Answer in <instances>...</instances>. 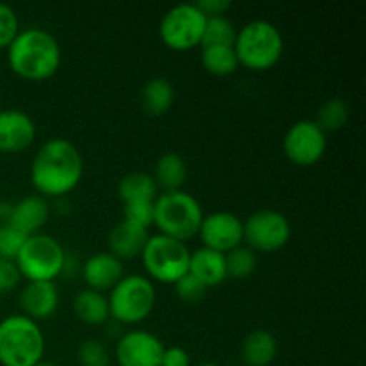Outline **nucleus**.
Wrapping results in <instances>:
<instances>
[{
    "instance_id": "27",
    "label": "nucleus",
    "mask_w": 366,
    "mask_h": 366,
    "mask_svg": "<svg viewBox=\"0 0 366 366\" xmlns=\"http://www.w3.org/2000/svg\"><path fill=\"white\" fill-rule=\"evenodd\" d=\"M236 34H238V29H236L234 24L229 20L227 14H220V16H207L200 46L234 45Z\"/></svg>"
},
{
    "instance_id": "17",
    "label": "nucleus",
    "mask_w": 366,
    "mask_h": 366,
    "mask_svg": "<svg viewBox=\"0 0 366 366\" xmlns=\"http://www.w3.org/2000/svg\"><path fill=\"white\" fill-rule=\"evenodd\" d=\"M50 218V204L41 195H29L11 206V227L24 236L38 234Z\"/></svg>"
},
{
    "instance_id": "2",
    "label": "nucleus",
    "mask_w": 366,
    "mask_h": 366,
    "mask_svg": "<svg viewBox=\"0 0 366 366\" xmlns=\"http://www.w3.org/2000/svg\"><path fill=\"white\" fill-rule=\"evenodd\" d=\"M6 50L11 71L25 81H46L61 66V45L46 29H20Z\"/></svg>"
},
{
    "instance_id": "16",
    "label": "nucleus",
    "mask_w": 366,
    "mask_h": 366,
    "mask_svg": "<svg viewBox=\"0 0 366 366\" xmlns=\"http://www.w3.org/2000/svg\"><path fill=\"white\" fill-rule=\"evenodd\" d=\"M124 275V263L107 250L92 254L82 264V279L86 286L100 293L111 292Z\"/></svg>"
},
{
    "instance_id": "7",
    "label": "nucleus",
    "mask_w": 366,
    "mask_h": 366,
    "mask_svg": "<svg viewBox=\"0 0 366 366\" xmlns=\"http://www.w3.org/2000/svg\"><path fill=\"white\" fill-rule=\"evenodd\" d=\"M14 264L27 282H56L66 268V250L56 238L38 232L25 239Z\"/></svg>"
},
{
    "instance_id": "1",
    "label": "nucleus",
    "mask_w": 366,
    "mask_h": 366,
    "mask_svg": "<svg viewBox=\"0 0 366 366\" xmlns=\"http://www.w3.org/2000/svg\"><path fill=\"white\" fill-rule=\"evenodd\" d=\"M84 159L75 143L66 138L46 139L31 163V184L43 199L66 197L81 184Z\"/></svg>"
},
{
    "instance_id": "23",
    "label": "nucleus",
    "mask_w": 366,
    "mask_h": 366,
    "mask_svg": "<svg viewBox=\"0 0 366 366\" xmlns=\"http://www.w3.org/2000/svg\"><path fill=\"white\" fill-rule=\"evenodd\" d=\"M118 197L122 204H139V202H154L159 195L156 181L149 172H131L124 175L118 182Z\"/></svg>"
},
{
    "instance_id": "28",
    "label": "nucleus",
    "mask_w": 366,
    "mask_h": 366,
    "mask_svg": "<svg viewBox=\"0 0 366 366\" xmlns=\"http://www.w3.org/2000/svg\"><path fill=\"white\" fill-rule=\"evenodd\" d=\"M256 252L250 250L247 245H239L225 254V270H227V277L247 279L256 272Z\"/></svg>"
},
{
    "instance_id": "34",
    "label": "nucleus",
    "mask_w": 366,
    "mask_h": 366,
    "mask_svg": "<svg viewBox=\"0 0 366 366\" xmlns=\"http://www.w3.org/2000/svg\"><path fill=\"white\" fill-rule=\"evenodd\" d=\"M21 275L18 272L16 264L14 261H6V259H0V295L9 290H13L14 286L20 282Z\"/></svg>"
},
{
    "instance_id": "37",
    "label": "nucleus",
    "mask_w": 366,
    "mask_h": 366,
    "mask_svg": "<svg viewBox=\"0 0 366 366\" xmlns=\"http://www.w3.org/2000/svg\"><path fill=\"white\" fill-rule=\"evenodd\" d=\"M11 206H13V204L0 202V229H4V227H7V225H11L9 224Z\"/></svg>"
},
{
    "instance_id": "38",
    "label": "nucleus",
    "mask_w": 366,
    "mask_h": 366,
    "mask_svg": "<svg viewBox=\"0 0 366 366\" xmlns=\"http://www.w3.org/2000/svg\"><path fill=\"white\" fill-rule=\"evenodd\" d=\"M36 366H59V365H56V363H46V361H41V363L36 365Z\"/></svg>"
},
{
    "instance_id": "35",
    "label": "nucleus",
    "mask_w": 366,
    "mask_h": 366,
    "mask_svg": "<svg viewBox=\"0 0 366 366\" xmlns=\"http://www.w3.org/2000/svg\"><path fill=\"white\" fill-rule=\"evenodd\" d=\"M161 366H192V357L182 347H164Z\"/></svg>"
},
{
    "instance_id": "3",
    "label": "nucleus",
    "mask_w": 366,
    "mask_h": 366,
    "mask_svg": "<svg viewBox=\"0 0 366 366\" xmlns=\"http://www.w3.org/2000/svg\"><path fill=\"white\" fill-rule=\"evenodd\" d=\"M234 52L239 66L252 71H267L281 61L285 38L281 29L268 20L247 21L234 39Z\"/></svg>"
},
{
    "instance_id": "36",
    "label": "nucleus",
    "mask_w": 366,
    "mask_h": 366,
    "mask_svg": "<svg viewBox=\"0 0 366 366\" xmlns=\"http://www.w3.org/2000/svg\"><path fill=\"white\" fill-rule=\"evenodd\" d=\"M195 4L206 16H220L232 7L231 0H200Z\"/></svg>"
},
{
    "instance_id": "11",
    "label": "nucleus",
    "mask_w": 366,
    "mask_h": 366,
    "mask_svg": "<svg viewBox=\"0 0 366 366\" xmlns=\"http://www.w3.org/2000/svg\"><path fill=\"white\" fill-rule=\"evenodd\" d=\"M327 150V134L315 120H299L292 124L282 138V152L297 167H313Z\"/></svg>"
},
{
    "instance_id": "21",
    "label": "nucleus",
    "mask_w": 366,
    "mask_h": 366,
    "mask_svg": "<svg viewBox=\"0 0 366 366\" xmlns=\"http://www.w3.org/2000/svg\"><path fill=\"white\" fill-rule=\"evenodd\" d=\"M175 100V89L168 79L154 77L143 84L139 92V102L149 117H163L172 109Z\"/></svg>"
},
{
    "instance_id": "24",
    "label": "nucleus",
    "mask_w": 366,
    "mask_h": 366,
    "mask_svg": "<svg viewBox=\"0 0 366 366\" xmlns=\"http://www.w3.org/2000/svg\"><path fill=\"white\" fill-rule=\"evenodd\" d=\"M74 313L88 325H102L109 320V304L104 293L84 288L74 297Z\"/></svg>"
},
{
    "instance_id": "20",
    "label": "nucleus",
    "mask_w": 366,
    "mask_h": 366,
    "mask_svg": "<svg viewBox=\"0 0 366 366\" xmlns=\"http://www.w3.org/2000/svg\"><path fill=\"white\" fill-rule=\"evenodd\" d=\"M279 352L277 338L267 329H254L243 338L242 354L243 363L247 366H270Z\"/></svg>"
},
{
    "instance_id": "26",
    "label": "nucleus",
    "mask_w": 366,
    "mask_h": 366,
    "mask_svg": "<svg viewBox=\"0 0 366 366\" xmlns=\"http://www.w3.org/2000/svg\"><path fill=\"white\" fill-rule=\"evenodd\" d=\"M349 117V104L340 97H332V99H327L324 104H320L315 122L325 134H329V132H336L345 127Z\"/></svg>"
},
{
    "instance_id": "31",
    "label": "nucleus",
    "mask_w": 366,
    "mask_h": 366,
    "mask_svg": "<svg viewBox=\"0 0 366 366\" xmlns=\"http://www.w3.org/2000/svg\"><path fill=\"white\" fill-rule=\"evenodd\" d=\"M175 293H177L179 299L186 304H197L206 297L207 288L199 281V279L193 277L192 274H186L184 277L179 279L174 285Z\"/></svg>"
},
{
    "instance_id": "19",
    "label": "nucleus",
    "mask_w": 366,
    "mask_h": 366,
    "mask_svg": "<svg viewBox=\"0 0 366 366\" xmlns=\"http://www.w3.org/2000/svg\"><path fill=\"white\" fill-rule=\"evenodd\" d=\"M188 274L199 279L207 290L217 288V286H220L227 279L225 254L206 249V247H200L195 252L189 254Z\"/></svg>"
},
{
    "instance_id": "33",
    "label": "nucleus",
    "mask_w": 366,
    "mask_h": 366,
    "mask_svg": "<svg viewBox=\"0 0 366 366\" xmlns=\"http://www.w3.org/2000/svg\"><path fill=\"white\" fill-rule=\"evenodd\" d=\"M122 220L129 222L138 227L149 229L154 224V202H139V204H125L124 218Z\"/></svg>"
},
{
    "instance_id": "10",
    "label": "nucleus",
    "mask_w": 366,
    "mask_h": 366,
    "mask_svg": "<svg viewBox=\"0 0 366 366\" xmlns=\"http://www.w3.org/2000/svg\"><path fill=\"white\" fill-rule=\"evenodd\" d=\"M292 224L275 209H259L243 220V242L254 252H275L288 245Z\"/></svg>"
},
{
    "instance_id": "4",
    "label": "nucleus",
    "mask_w": 366,
    "mask_h": 366,
    "mask_svg": "<svg viewBox=\"0 0 366 366\" xmlns=\"http://www.w3.org/2000/svg\"><path fill=\"white\" fill-rule=\"evenodd\" d=\"M45 335L38 322L25 315H9L0 320V365L36 366L45 356Z\"/></svg>"
},
{
    "instance_id": "22",
    "label": "nucleus",
    "mask_w": 366,
    "mask_h": 366,
    "mask_svg": "<svg viewBox=\"0 0 366 366\" xmlns=\"http://www.w3.org/2000/svg\"><path fill=\"white\" fill-rule=\"evenodd\" d=\"M152 177L157 188L163 189V193L182 189L186 177H188V167H186L184 157L179 152H164L156 161Z\"/></svg>"
},
{
    "instance_id": "30",
    "label": "nucleus",
    "mask_w": 366,
    "mask_h": 366,
    "mask_svg": "<svg viewBox=\"0 0 366 366\" xmlns=\"http://www.w3.org/2000/svg\"><path fill=\"white\" fill-rule=\"evenodd\" d=\"M20 32L18 14L9 4L0 2V49H7Z\"/></svg>"
},
{
    "instance_id": "29",
    "label": "nucleus",
    "mask_w": 366,
    "mask_h": 366,
    "mask_svg": "<svg viewBox=\"0 0 366 366\" xmlns=\"http://www.w3.org/2000/svg\"><path fill=\"white\" fill-rule=\"evenodd\" d=\"M77 363L79 366H109V349L100 340H84L77 349Z\"/></svg>"
},
{
    "instance_id": "6",
    "label": "nucleus",
    "mask_w": 366,
    "mask_h": 366,
    "mask_svg": "<svg viewBox=\"0 0 366 366\" xmlns=\"http://www.w3.org/2000/svg\"><path fill=\"white\" fill-rule=\"evenodd\" d=\"M157 292L147 275H124L109 292V317L124 325H138L152 315Z\"/></svg>"
},
{
    "instance_id": "9",
    "label": "nucleus",
    "mask_w": 366,
    "mask_h": 366,
    "mask_svg": "<svg viewBox=\"0 0 366 366\" xmlns=\"http://www.w3.org/2000/svg\"><path fill=\"white\" fill-rule=\"evenodd\" d=\"M207 16L195 2H181L170 7L159 21V38L164 46L186 52L200 46Z\"/></svg>"
},
{
    "instance_id": "15",
    "label": "nucleus",
    "mask_w": 366,
    "mask_h": 366,
    "mask_svg": "<svg viewBox=\"0 0 366 366\" xmlns=\"http://www.w3.org/2000/svg\"><path fill=\"white\" fill-rule=\"evenodd\" d=\"M20 307L21 315L29 317L34 322L49 320L56 315L59 307V290L56 282H25L24 288L20 290Z\"/></svg>"
},
{
    "instance_id": "25",
    "label": "nucleus",
    "mask_w": 366,
    "mask_h": 366,
    "mask_svg": "<svg viewBox=\"0 0 366 366\" xmlns=\"http://www.w3.org/2000/svg\"><path fill=\"white\" fill-rule=\"evenodd\" d=\"M200 63L209 75L214 77H229L239 68L234 45H207L200 46Z\"/></svg>"
},
{
    "instance_id": "12",
    "label": "nucleus",
    "mask_w": 366,
    "mask_h": 366,
    "mask_svg": "<svg viewBox=\"0 0 366 366\" xmlns=\"http://www.w3.org/2000/svg\"><path fill=\"white\" fill-rule=\"evenodd\" d=\"M197 236L206 249L227 254L243 245V220L231 211H213L204 214Z\"/></svg>"
},
{
    "instance_id": "5",
    "label": "nucleus",
    "mask_w": 366,
    "mask_h": 366,
    "mask_svg": "<svg viewBox=\"0 0 366 366\" xmlns=\"http://www.w3.org/2000/svg\"><path fill=\"white\" fill-rule=\"evenodd\" d=\"M204 211L192 193L179 192L159 193L154 200V224L157 232L168 238L186 243L199 234Z\"/></svg>"
},
{
    "instance_id": "32",
    "label": "nucleus",
    "mask_w": 366,
    "mask_h": 366,
    "mask_svg": "<svg viewBox=\"0 0 366 366\" xmlns=\"http://www.w3.org/2000/svg\"><path fill=\"white\" fill-rule=\"evenodd\" d=\"M25 239H27V236L18 232L11 225L0 229V259L14 261V257L18 256L20 249L24 247Z\"/></svg>"
},
{
    "instance_id": "13",
    "label": "nucleus",
    "mask_w": 366,
    "mask_h": 366,
    "mask_svg": "<svg viewBox=\"0 0 366 366\" xmlns=\"http://www.w3.org/2000/svg\"><path fill=\"white\" fill-rule=\"evenodd\" d=\"M164 343L143 329L124 332L114 347L118 366H161Z\"/></svg>"
},
{
    "instance_id": "18",
    "label": "nucleus",
    "mask_w": 366,
    "mask_h": 366,
    "mask_svg": "<svg viewBox=\"0 0 366 366\" xmlns=\"http://www.w3.org/2000/svg\"><path fill=\"white\" fill-rule=\"evenodd\" d=\"M149 236V229L138 227V225H132L129 222L120 220L111 229L109 236H107V245H109L107 252L118 257L122 263L132 261L142 256L143 247H145Z\"/></svg>"
},
{
    "instance_id": "39",
    "label": "nucleus",
    "mask_w": 366,
    "mask_h": 366,
    "mask_svg": "<svg viewBox=\"0 0 366 366\" xmlns=\"http://www.w3.org/2000/svg\"><path fill=\"white\" fill-rule=\"evenodd\" d=\"M197 366H218V365H214V363H200V365H197Z\"/></svg>"
},
{
    "instance_id": "8",
    "label": "nucleus",
    "mask_w": 366,
    "mask_h": 366,
    "mask_svg": "<svg viewBox=\"0 0 366 366\" xmlns=\"http://www.w3.org/2000/svg\"><path fill=\"white\" fill-rule=\"evenodd\" d=\"M189 254L186 243L156 232L149 236L139 257L150 281L174 286L188 274Z\"/></svg>"
},
{
    "instance_id": "14",
    "label": "nucleus",
    "mask_w": 366,
    "mask_h": 366,
    "mask_svg": "<svg viewBox=\"0 0 366 366\" xmlns=\"http://www.w3.org/2000/svg\"><path fill=\"white\" fill-rule=\"evenodd\" d=\"M36 139V124L21 109H0V152L18 154Z\"/></svg>"
}]
</instances>
